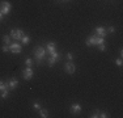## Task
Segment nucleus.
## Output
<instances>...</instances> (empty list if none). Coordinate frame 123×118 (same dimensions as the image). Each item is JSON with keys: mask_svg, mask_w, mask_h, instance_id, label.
<instances>
[{"mask_svg": "<svg viewBox=\"0 0 123 118\" xmlns=\"http://www.w3.org/2000/svg\"><path fill=\"white\" fill-rule=\"evenodd\" d=\"M34 55H36L37 63H42V60L46 57V49H45V47H42V46L36 47V50H34Z\"/></svg>", "mask_w": 123, "mask_h": 118, "instance_id": "1", "label": "nucleus"}, {"mask_svg": "<svg viewBox=\"0 0 123 118\" xmlns=\"http://www.w3.org/2000/svg\"><path fill=\"white\" fill-rule=\"evenodd\" d=\"M86 46H98V45H101V43H105V41H104V38L102 37H98V35H93V37H89L86 39Z\"/></svg>", "mask_w": 123, "mask_h": 118, "instance_id": "2", "label": "nucleus"}, {"mask_svg": "<svg viewBox=\"0 0 123 118\" xmlns=\"http://www.w3.org/2000/svg\"><path fill=\"white\" fill-rule=\"evenodd\" d=\"M11 9H12V5H11V3H8V1H1V3H0V12H1L4 16L9 13Z\"/></svg>", "mask_w": 123, "mask_h": 118, "instance_id": "3", "label": "nucleus"}, {"mask_svg": "<svg viewBox=\"0 0 123 118\" xmlns=\"http://www.w3.org/2000/svg\"><path fill=\"white\" fill-rule=\"evenodd\" d=\"M24 35L25 34L21 29H13V30H11V37H12L14 41H20Z\"/></svg>", "mask_w": 123, "mask_h": 118, "instance_id": "4", "label": "nucleus"}, {"mask_svg": "<svg viewBox=\"0 0 123 118\" xmlns=\"http://www.w3.org/2000/svg\"><path fill=\"white\" fill-rule=\"evenodd\" d=\"M0 91L3 92V94H1L3 98H7L8 94H9V88H8L7 83H4V81H1V80H0Z\"/></svg>", "mask_w": 123, "mask_h": 118, "instance_id": "5", "label": "nucleus"}, {"mask_svg": "<svg viewBox=\"0 0 123 118\" xmlns=\"http://www.w3.org/2000/svg\"><path fill=\"white\" fill-rule=\"evenodd\" d=\"M64 70H66L67 73L72 75V73H75V71H76V66H75L74 63H72L71 60H69L68 63H66V66H64Z\"/></svg>", "mask_w": 123, "mask_h": 118, "instance_id": "6", "label": "nucleus"}, {"mask_svg": "<svg viewBox=\"0 0 123 118\" xmlns=\"http://www.w3.org/2000/svg\"><path fill=\"white\" fill-rule=\"evenodd\" d=\"M58 59H59V52H58V51L52 52L51 57H50V59H49V62H47V63H49V67H52V66H54V64L56 63Z\"/></svg>", "mask_w": 123, "mask_h": 118, "instance_id": "7", "label": "nucleus"}, {"mask_svg": "<svg viewBox=\"0 0 123 118\" xmlns=\"http://www.w3.org/2000/svg\"><path fill=\"white\" fill-rule=\"evenodd\" d=\"M22 73H24V79H25V80H30V79L34 76L31 67H26V68H25L24 71H22Z\"/></svg>", "mask_w": 123, "mask_h": 118, "instance_id": "8", "label": "nucleus"}, {"mask_svg": "<svg viewBox=\"0 0 123 118\" xmlns=\"http://www.w3.org/2000/svg\"><path fill=\"white\" fill-rule=\"evenodd\" d=\"M9 50L13 54H20V52L22 51V47H21V45H18V43H12V45L9 46Z\"/></svg>", "mask_w": 123, "mask_h": 118, "instance_id": "9", "label": "nucleus"}, {"mask_svg": "<svg viewBox=\"0 0 123 118\" xmlns=\"http://www.w3.org/2000/svg\"><path fill=\"white\" fill-rule=\"evenodd\" d=\"M7 85H8V88H9L11 91H12V89H16L17 85H18V80H17L16 78H12V79H9V80L7 81Z\"/></svg>", "mask_w": 123, "mask_h": 118, "instance_id": "10", "label": "nucleus"}, {"mask_svg": "<svg viewBox=\"0 0 123 118\" xmlns=\"http://www.w3.org/2000/svg\"><path fill=\"white\" fill-rule=\"evenodd\" d=\"M46 51L50 52V54L56 51V45H55V42H49L47 46H46Z\"/></svg>", "mask_w": 123, "mask_h": 118, "instance_id": "11", "label": "nucleus"}, {"mask_svg": "<svg viewBox=\"0 0 123 118\" xmlns=\"http://www.w3.org/2000/svg\"><path fill=\"white\" fill-rule=\"evenodd\" d=\"M106 30H105V28H102V26H98V28H96V35H98V37H106Z\"/></svg>", "mask_w": 123, "mask_h": 118, "instance_id": "12", "label": "nucleus"}, {"mask_svg": "<svg viewBox=\"0 0 123 118\" xmlns=\"http://www.w3.org/2000/svg\"><path fill=\"white\" fill-rule=\"evenodd\" d=\"M80 111H81V105L80 104H72V106H71V113L79 114Z\"/></svg>", "mask_w": 123, "mask_h": 118, "instance_id": "13", "label": "nucleus"}, {"mask_svg": "<svg viewBox=\"0 0 123 118\" xmlns=\"http://www.w3.org/2000/svg\"><path fill=\"white\" fill-rule=\"evenodd\" d=\"M39 116L42 117V118H46V117H47V110L41 108V109H39Z\"/></svg>", "mask_w": 123, "mask_h": 118, "instance_id": "14", "label": "nucleus"}, {"mask_svg": "<svg viewBox=\"0 0 123 118\" xmlns=\"http://www.w3.org/2000/svg\"><path fill=\"white\" fill-rule=\"evenodd\" d=\"M21 41H22V43H24V45H28V43L30 42V37H28V35H24V37L21 38Z\"/></svg>", "mask_w": 123, "mask_h": 118, "instance_id": "15", "label": "nucleus"}, {"mask_svg": "<svg viewBox=\"0 0 123 118\" xmlns=\"http://www.w3.org/2000/svg\"><path fill=\"white\" fill-rule=\"evenodd\" d=\"M3 41H4L5 45H8V43H11V37L9 35H4V37H3Z\"/></svg>", "mask_w": 123, "mask_h": 118, "instance_id": "16", "label": "nucleus"}, {"mask_svg": "<svg viewBox=\"0 0 123 118\" xmlns=\"http://www.w3.org/2000/svg\"><path fill=\"white\" fill-rule=\"evenodd\" d=\"M25 64H26V67H31V66H33V60H31L30 58H28L25 60Z\"/></svg>", "mask_w": 123, "mask_h": 118, "instance_id": "17", "label": "nucleus"}, {"mask_svg": "<svg viewBox=\"0 0 123 118\" xmlns=\"http://www.w3.org/2000/svg\"><path fill=\"white\" fill-rule=\"evenodd\" d=\"M99 117H102V118H106V117H109V114H107L106 111H99Z\"/></svg>", "mask_w": 123, "mask_h": 118, "instance_id": "18", "label": "nucleus"}, {"mask_svg": "<svg viewBox=\"0 0 123 118\" xmlns=\"http://www.w3.org/2000/svg\"><path fill=\"white\" fill-rule=\"evenodd\" d=\"M33 106H34V109H38V110L41 109V104H39L38 101H36V102H34V104H33Z\"/></svg>", "mask_w": 123, "mask_h": 118, "instance_id": "19", "label": "nucleus"}, {"mask_svg": "<svg viewBox=\"0 0 123 118\" xmlns=\"http://www.w3.org/2000/svg\"><path fill=\"white\" fill-rule=\"evenodd\" d=\"M90 117H92V118H97V117H99V110H96V111H94V113H93Z\"/></svg>", "mask_w": 123, "mask_h": 118, "instance_id": "20", "label": "nucleus"}, {"mask_svg": "<svg viewBox=\"0 0 123 118\" xmlns=\"http://www.w3.org/2000/svg\"><path fill=\"white\" fill-rule=\"evenodd\" d=\"M115 64H117V66H119V67H121L122 66V58H118V59H117V60H115Z\"/></svg>", "mask_w": 123, "mask_h": 118, "instance_id": "21", "label": "nucleus"}, {"mask_svg": "<svg viewBox=\"0 0 123 118\" xmlns=\"http://www.w3.org/2000/svg\"><path fill=\"white\" fill-rule=\"evenodd\" d=\"M98 49L101 50V51H105V50H106V46H105V43H101V45H98Z\"/></svg>", "mask_w": 123, "mask_h": 118, "instance_id": "22", "label": "nucleus"}, {"mask_svg": "<svg viewBox=\"0 0 123 118\" xmlns=\"http://www.w3.org/2000/svg\"><path fill=\"white\" fill-rule=\"evenodd\" d=\"M1 50H3V51H4V52H7V51H9V46H7V45H4V46H3V47H1Z\"/></svg>", "mask_w": 123, "mask_h": 118, "instance_id": "23", "label": "nucleus"}, {"mask_svg": "<svg viewBox=\"0 0 123 118\" xmlns=\"http://www.w3.org/2000/svg\"><path fill=\"white\" fill-rule=\"evenodd\" d=\"M67 58H68V60H72V59H74V55H72L71 52H68V54H67Z\"/></svg>", "mask_w": 123, "mask_h": 118, "instance_id": "24", "label": "nucleus"}, {"mask_svg": "<svg viewBox=\"0 0 123 118\" xmlns=\"http://www.w3.org/2000/svg\"><path fill=\"white\" fill-rule=\"evenodd\" d=\"M109 33H114V26H110L109 28Z\"/></svg>", "mask_w": 123, "mask_h": 118, "instance_id": "25", "label": "nucleus"}, {"mask_svg": "<svg viewBox=\"0 0 123 118\" xmlns=\"http://www.w3.org/2000/svg\"><path fill=\"white\" fill-rule=\"evenodd\" d=\"M3 19H4V14H3L1 12H0V21H3Z\"/></svg>", "mask_w": 123, "mask_h": 118, "instance_id": "26", "label": "nucleus"}, {"mask_svg": "<svg viewBox=\"0 0 123 118\" xmlns=\"http://www.w3.org/2000/svg\"><path fill=\"white\" fill-rule=\"evenodd\" d=\"M66 1H67V0H66Z\"/></svg>", "mask_w": 123, "mask_h": 118, "instance_id": "27", "label": "nucleus"}]
</instances>
